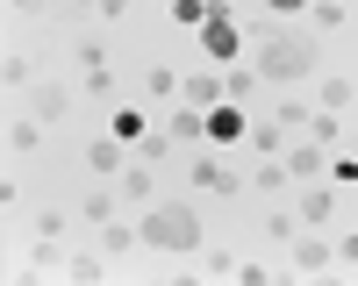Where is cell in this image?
Instances as JSON below:
<instances>
[{
  "label": "cell",
  "instance_id": "cell-1",
  "mask_svg": "<svg viewBox=\"0 0 358 286\" xmlns=\"http://www.w3.org/2000/svg\"><path fill=\"white\" fill-rule=\"evenodd\" d=\"M315 65H322V50H315V36L301 29H265V43H258V79H273V86H301V79H315Z\"/></svg>",
  "mask_w": 358,
  "mask_h": 286
},
{
  "label": "cell",
  "instance_id": "cell-2",
  "mask_svg": "<svg viewBox=\"0 0 358 286\" xmlns=\"http://www.w3.org/2000/svg\"><path fill=\"white\" fill-rule=\"evenodd\" d=\"M136 229H143V243H151V250H172V257H194V250H201V215L187 208V200H151Z\"/></svg>",
  "mask_w": 358,
  "mask_h": 286
},
{
  "label": "cell",
  "instance_id": "cell-3",
  "mask_svg": "<svg viewBox=\"0 0 358 286\" xmlns=\"http://www.w3.org/2000/svg\"><path fill=\"white\" fill-rule=\"evenodd\" d=\"M201 50L215 57V65H229V57L244 50V22H236V8H229V0H215V15L201 22Z\"/></svg>",
  "mask_w": 358,
  "mask_h": 286
},
{
  "label": "cell",
  "instance_id": "cell-4",
  "mask_svg": "<svg viewBox=\"0 0 358 286\" xmlns=\"http://www.w3.org/2000/svg\"><path fill=\"white\" fill-rule=\"evenodd\" d=\"M187 186H201V193H244V179L215 158V151H194V165H187Z\"/></svg>",
  "mask_w": 358,
  "mask_h": 286
},
{
  "label": "cell",
  "instance_id": "cell-5",
  "mask_svg": "<svg viewBox=\"0 0 358 286\" xmlns=\"http://www.w3.org/2000/svg\"><path fill=\"white\" fill-rule=\"evenodd\" d=\"M294 215H301V229H330L337 222V186L330 179H301V208Z\"/></svg>",
  "mask_w": 358,
  "mask_h": 286
},
{
  "label": "cell",
  "instance_id": "cell-6",
  "mask_svg": "<svg viewBox=\"0 0 358 286\" xmlns=\"http://www.w3.org/2000/svg\"><path fill=\"white\" fill-rule=\"evenodd\" d=\"M165 129H172V143H179V151H201V143H208V107H187V100H172Z\"/></svg>",
  "mask_w": 358,
  "mask_h": 286
},
{
  "label": "cell",
  "instance_id": "cell-7",
  "mask_svg": "<svg viewBox=\"0 0 358 286\" xmlns=\"http://www.w3.org/2000/svg\"><path fill=\"white\" fill-rule=\"evenodd\" d=\"M280 165H287V179L301 186V179H322V172H330V151L308 136V143H287V158H280Z\"/></svg>",
  "mask_w": 358,
  "mask_h": 286
},
{
  "label": "cell",
  "instance_id": "cell-8",
  "mask_svg": "<svg viewBox=\"0 0 358 286\" xmlns=\"http://www.w3.org/2000/svg\"><path fill=\"white\" fill-rule=\"evenodd\" d=\"M29 114L50 129V122H72V86H29Z\"/></svg>",
  "mask_w": 358,
  "mask_h": 286
},
{
  "label": "cell",
  "instance_id": "cell-9",
  "mask_svg": "<svg viewBox=\"0 0 358 286\" xmlns=\"http://www.w3.org/2000/svg\"><path fill=\"white\" fill-rule=\"evenodd\" d=\"M122 165H129V143H122V136H94V143H86V172H101V179H115Z\"/></svg>",
  "mask_w": 358,
  "mask_h": 286
},
{
  "label": "cell",
  "instance_id": "cell-10",
  "mask_svg": "<svg viewBox=\"0 0 358 286\" xmlns=\"http://www.w3.org/2000/svg\"><path fill=\"white\" fill-rule=\"evenodd\" d=\"M244 100H215V107H208V136H215V143H244Z\"/></svg>",
  "mask_w": 358,
  "mask_h": 286
},
{
  "label": "cell",
  "instance_id": "cell-11",
  "mask_svg": "<svg viewBox=\"0 0 358 286\" xmlns=\"http://www.w3.org/2000/svg\"><path fill=\"white\" fill-rule=\"evenodd\" d=\"M115 193H122L129 208H151V165H143V158H129L122 172H115Z\"/></svg>",
  "mask_w": 358,
  "mask_h": 286
},
{
  "label": "cell",
  "instance_id": "cell-12",
  "mask_svg": "<svg viewBox=\"0 0 358 286\" xmlns=\"http://www.w3.org/2000/svg\"><path fill=\"white\" fill-rule=\"evenodd\" d=\"M330 265H337V243H322V236L301 229V236H294V272H330Z\"/></svg>",
  "mask_w": 358,
  "mask_h": 286
},
{
  "label": "cell",
  "instance_id": "cell-13",
  "mask_svg": "<svg viewBox=\"0 0 358 286\" xmlns=\"http://www.w3.org/2000/svg\"><path fill=\"white\" fill-rule=\"evenodd\" d=\"M136 243H143V229H136L129 215H115V222H101V250H108V257H129Z\"/></svg>",
  "mask_w": 358,
  "mask_h": 286
},
{
  "label": "cell",
  "instance_id": "cell-14",
  "mask_svg": "<svg viewBox=\"0 0 358 286\" xmlns=\"http://www.w3.org/2000/svg\"><path fill=\"white\" fill-rule=\"evenodd\" d=\"M179 100H187V107H215V100H229V93H222V79H215V72H187Z\"/></svg>",
  "mask_w": 358,
  "mask_h": 286
},
{
  "label": "cell",
  "instance_id": "cell-15",
  "mask_svg": "<svg viewBox=\"0 0 358 286\" xmlns=\"http://www.w3.org/2000/svg\"><path fill=\"white\" fill-rule=\"evenodd\" d=\"M36 143H43V122H36V114H8V158H29Z\"/></svg>",
  "mask_w": 358,
  "mask_h": 286
},
{
  "label": "cell",
  "instance_id": "cell-16",
  "mask_svg": "<svg viewBox=\"0 0 358 286\" xmlns=\"http://www.w3.org/2000/svg\"><path fill=\"white\" fill-rule=\"evenodd\" d=\"M315 107H330V114L358 107V79H315Z\"/></svg>",
  "mask_w": 358,
  "mask_h": 286
},
{
  "label": "cell",
  "instance_id": "cell-17",
  "mask_svg": "<svg viewBox=\"0 0 358 286\" xmlns=\"http://www.w3.org/2000/svg\"><path fill=\"white\" fill-rule=\"evenodd\" d=\"M115 215H122V208H115V193H108V186L79 193V222H94V229H101V222H115Z\"/></svg>",
  "mask_w": 358,
  "mask_h": 286
},
{
  "label": "cell",
  "instance_id": "cell-18",
  "mask_svg": "<svg viewBox=\"0 0 358 286\" xmlns=\"http://www.w3.org/2000/svg\"><path fill=\"white\" fill-rule=\"evenodd\" d=\"M65 236H36V250H29V265H36V272H65Z\"/></svg>",
  "mask_w": 358,
  "mask_h": 286
},
{
  "label": "cell",
  "instance_id": "cell-19",
  "mask_svg": "<svg viewBox=\"0 0 358 286\" xmlns=\"http://www.w3.org/2000/svg\"><path fill=\"white\" fill-rule=\"evenodd\" d=\"M172 151H179V143H172V129H143V136H136V158H143V165H165Z\"/></svg>",
  "mask_w": 358,
  "mask_h": 286
},
{
  "label": "cell",
  "instance_id": "cell-20",
  "mask_svg": "<svg viewBox=\"0 0 358 286\" xmlns=\"http://www.w3.org/2000/svg\"><path fill=\"white\" fill-rule=\"evenodd\" d=\"M65 272H72L79 286H94V279L108 272V250H72V257H65Z\"/></svg>",
  "mask_w": 358,
  "mask_h": 286
},
{
  "label": "cell",
  "instance_id": "cell-21",
  "mask_svg": "<svg viewBox=\"0 0 358 286\" xmlns=\"http://www.w3.org/2000/svg\"><path fill=\"white\" fill-rule=\"evenodd\" d=\"M251 151L258 158H287V129L280 122H251Z\"/></svg>",
  "mask_w": 358,
  "mask_h": 286
},
{
  "label": "cell",
  "instance_id": "cell-22",
  "mask_svg": "<svg viewBox=\"0 0 358 286\" xmlns=\"http://www.w3.org/2000/svg\"><path fill=\"white\" fill-rule=\"evenodd\" d=\"M165 15H172L179 29H201L208 15H215V0H165Z\"/></svg>",
  "mask_w": 358,
  "mask_h": 286
},
{
  "label": "cell",
  "instance_id": "cell-23",
  "mask_svg": "<svg viewBox=\"0 0 358 286\" xmlns=\"http://www.w3.org/2000/svg\"><path fill=\"white\" fill-rule=\"evenodd\" d=\"M308 114H315V107H308L301 93H294V100H280V107H273V122H280L287 136H301V129H308Z\"/></svg>",
  "mask_w": 358,
  "mask_h": 286
},
{
  "label": "cell",
  "instance_id": "cell-24",
  "mask_svg": "<svg viewBox=\"0 0 358 286\" xmlns=\"http://www.w3.org/2000/svg\"><path fill=\"white\" fill-rule=\"evenodd\" d=\"M143 129H151V122H143V107H115V122H108V136H122L129 151H136V136H143Z\"/></svg>",
  "mask_w": 358,
  "mask_h": 286
},
{
  "label": "cell",
  "instance_id": "cell-25",
  "mask_svg": "<svg viewBox=\"0 0 358 286\" xmlns=\"http://www.w3.org/2000/svg\"><path fill=\"white\" fill-rule=\"evenodd\" d=\"M143 93H151V100H179V72L172 65H151V72H143Z\"/></svg>",
  "mask_w": 358,
  "mask_h": 286
},
{
  "label": "cell",
  "instance_id": "cell-26",
  "mask_svg": "<svg viewBox=\"0 0 358 286\" xmlns=\"http://www.w3.org/2000/svg\"><path fill=\"white\" fill-rule=\"evenodd\" d=\"M251 186H258V193H280V186H294V179H287V165H280V158H258Z\"/></svg>",
  "mask_w": 358,
  "mask_h": 286
},
{
  "label": "cell",
  "instance_id": "cell-27",
  "mask_svg": "<svg viewBox=\"0 0 358 286\" xmlns=\"http://www.w3.org/2000/svg\"><path fill=\"white\" fill-rule=\"evenodd\" d=\"M308 136L322 143V151H330V143L344 136V122H337V114H330V107H315V114H308Z\"/></svg>",
  "mask_w": 358,
  "mask_h": 286
},
{
  "label": "cell",
  "instance_id": "cell-28",
  "mask_svg": "<svg viewBox=\"0 0 358 286\" xmlns=\"http://www.w3.org/2000/svg\"><path fill=\"white\" fill-rule=\"evenodd\" d=\"M308 22H315V29H344V22H351V8H344V0H315Z\"/></svg>",
  "mask_w": 358,
  "mask_h": 286
},
{
  "label": "cell",
  "instance_id": "cell-29",
  "mask_svg": "<svg viewBox=\"0 0 358 286\" xmlns=\"http://www.w3.org/2000/svg\"><path fill=\"white\" fill-rule=\"evenodd\" d=\"M236 265H244L236 250H208V257H201V272H208V279H236Z\"/></svg>",
  "mask_w": 358,
  "mask_h": 286
},
{
  "label": "cell",
  "instance_id": "cell-30",
  "mask_svg": "<svg viewBox=\"0 0 358 286\" xmlns=\"http://www.w3.org/2000/svg\"><path fill=\"white\" fill-rule=\"evenodd\" d=\"M50 15L57 22H86V15H101V0H50Z\"/></svg>",
  "mask_w": 358,
  "mask_h": 286
},
{
  "label": "cell",
  "instance_id": "cell-31",
  "mask_svg": "<svg viewBox=\"0 0 358 286\" xmlns=\"http://www.w3.org/2000/svg\"><path fill=\"white\" fill-rule=\"evenodd\" d=\"M265 236H273V243H287V250H294V236H301V215H273V222H265Z\"/></svg>",
  "mask_w": 358,
  "mask_h": 286
},
{
  "label": "cell",
  "instance_id": "cell-32",
  "mask_svg": "<svg viewBox=\"0 0 358 286\" xmlns=\"http://www.w3.org/2000/svg\"><path fill=\"white\" fill-rule=\"evenodd\" d=\"M36 236H72V215H65V208H43V215H36Z\"/></svg>",
  "mask_w": 358,
  "mask_h": 286
},
{
  "label": "cell",
  "instance_id": "cell-33",
  "mask_svg": "<svg viewBox=\"0 0 358 286\" xmlns=\"http://www.w3.org/2000/svg\"><path fill=\"white\" fill-rule=\"evenodd\" d=\"M251 86H258V72L244 65V72H229V79H222V93H229V100H251Z\"/></svg>",
  "mask_w": 358,
  "mask_h": 286
},
{
  "label": "cell",
  "instance_id": "cell-34",
  "mask_svg": "<svg viewBox=\"0 0 358 286\" xmlns=\"http://www.w3.org/2000/svg\"><path fill=\"white\" fill-rule=\"evenodd\" d=\"M330 186H358V158H330V172H322Z\"/></svg>",
  "mask_w": 358,
  "mask_h": 286
},
{
  "label": "cell",
  "instance_id": "cell-35",
  "mask_svg": "<svg viewBox=\"0 0 358 286\" xmlns=\"http://www.w3.org/2000/svg\"><path fill=\"white\" fill-rule=\"evenodd\" d=\"M0 72H8V93H15V86H29V57H22V50H8V65H0Z\"/></svg>",
  "mask_w": 358,
  "mask_h": 286
},
{
  "label": "cell",
  "instance_id": "cell-36",
  "mask_svg": "<svg viewBox=\"0 0 358 286\" xmlns=\"http://www.w3.org/2000/svg\"><path fill=\"white\" fill-rule=\"evenodd\" d=\"M86 93H101V100H108V93H115V72H108V65H94V72H86Z\"/></svg>",
  "mask_w": 358,
  "mask_h": 286
},
{
  "label": "cell",
  "instance_id": "cell-37",
  "mask_svg": "<svg viewBox=\"0 0 358 286\" xmlns=\"http://www.w3.org/2000/svg\"><path fill=\"white\" fill-rule=\"evenodd\" d=\"M337 265H351V272H358V229H351V236H337Z\"/></svg>",
  "mask_w": 358,
  "mask_h": 286
},
{
  "label": "cell",
  "instance_id": "cell-38",
  "mask_svg": "<svg viewBox=\"0 0 358 286\" xmlns=\"http://www.w3.org/2000/svg\"><path fill=\"white\" fill-rule=\"evenodd\" d=\"M315 0H265V15H308Z\"/></svg>",
  "mask_w": 358,
  "mask_h": 286
},
{
  "label": "cell",
  "instance_id": "cell-39",
  "mask_svg": "<svg viewBox=\"0 0 358 286\" xmlns=\"http://www.w3.org/2000/svg\"><path fill=\"white\" fill-rule=\"evenodd\" d=\"M50 0H8V15H43Z\"/></svg>",
  "mask_w": 358,
  "mask_h": 286
},
{
  "label": "cell",
  "instance_id": "cell-40",
  "mask_svg": "<svg viewBox=\"0 0 358 286\" xmlns=\"http://www.w3.org/2000/svg\"><path fill=\"white\" fill-rule=\"evenodd\" d=\"M101 15L108 22H129V0H101Z\"/></svg>",
  "mask_w": 358,
  "mask_h": 286
}]
</instances>
